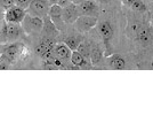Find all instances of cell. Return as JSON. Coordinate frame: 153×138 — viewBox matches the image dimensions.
Listing matches in <instances>:
<instances>
[{
    "mask_svg": "<svg viewBox=\"0 0 153 138\" xmlns=\"http://www.w3.org/2000/svg\"><path fill=\"white\" fill-rule=\"evenodd\" d=\"M22 24V29L25 31L26 33H38L41 32L42 28H44V20L38 16H33L30 14H25L23 21L21 22Z\"/></svg>",
    "mask_w": 153,
    "mask_h": 138,
    "instance_id": "1",
    "label": "cell"
},
{
    "mask_svg": "<svg viewBox=\"0 0 153 138\" xmlns=\"http://www.w3.org/2000/svg\"><path fill=\"white\" fill-rule=\"evenodd\" d=\"M49 7H51V2L48 0H32L31 4L26 8V11H27V14L42 19L48 15Z\"/></svg>",
    "mask_w": 153,
    "mask_h": 138,
    "instance_id": "2",
    "label": "cell"
},
{
    "mask_svg": "<svg viewBox=\"0 0 153 138\" xmlns=\"http://www.w3.org/2000/svg\"><path fill=\"white\" fill-rule=\"evenodd\" d=\"M131 30L135 35V38L143 45H146L152 40V33L150 31L149 26H145L144 23L136 22L131 26Z\"/></svg>",
    "mask_w": 153,
    "mask_h": 138,
    "instance_id": "3",
    "label": "cell"
},
{
    "mask_svg": "<svg viewBox=\"0 0 153 138\" xmlns=\"http://www.w3.org/2000/svg\"><path fill=\"white\" fill-rule=\"evenodd\" d=\"M96 23H97V16L79 15L74 21V26L79 32H87L96 26Z\"/></svg>",
    "mask_w": 153,
    "mask_h": 138,
    "instance_id": "4",
    "label": "cell"
},
{
    "mask_svg": "<svg viewBox=\"0 0 153 138\" xmlns=\"http://www.w3.org/2000/svg\"><path fill=\"white\" fill-rule=\"evenodd\" d=\"M25 9L21 8V7L14 6L9 7L6 9V14H5V19L6 22L9 23H16V24H21V22L23 21L24 16H25Z\"/></svg>",
    "mask_w": 153,
    "mask_h": 138,
    "instance_id": "5",
    "label": "cell"
},
{
    "mask_svg": "<svg viewBox=\"0 0 153 138\" xmlns=\"http://www.w3.org/2000/svg\"><path fill=\"white\" fill-rule=\"evenodd\" d=\"M49 20L54 23V26H56V29H62V26L64 24L63 17H62V7L57 5V4H53L49 7V11H48V15Z\"/></svg>",
    "mask_w": 153,
    "mask_h": 138,
    "instance_id": "6",
    "label": "cell"
},
{
    "mask_svg": "<svg viewBox=\"0 0 153 138\" xmlns=\"http://www.w3.org/2000/svg\"><path fill=\"white\" fill-rule=\"evenodd\" d=\"M76 9L79 15H91L97 16L98 14V5L93 0H85L76 5Z\"/></svg>",
    "mask_w": 153,
    "mask_h": 138,
    "instance_id": "7",
    "label": "cell"
},
{
    "mask_svg": "<svg viewBox=\"0 0 153 138\" xmlns=\"http://www.w3.org/2000/svg\"><path fill=\"white\" fill-rule=\"evenodd\" d=\"M21 33H22V28L16 23L7 22V24L2 29V36L6 40L16 39L21 36Z\"/></svg>",
    "mask_w": 153,
    "mask_h": 138,
    "instance_id": "8",
    "label": "cell"
},
{
    "mask_svg": "<svg viewBox=\"0 0 153 138\" xmlns=\"http://www.w3.org/2000/svg\"><path fill=\"white\" fill-rule=\"evenodd\" d=\"M98 32L101 35V37H102V39L104 40V43H105V45H106V48H108V44H110V41L112 39V37H113V28L111 26V23L108 22V21H103L101 22L100 24H98Z\"/></svg>",
    "mask_w": 153,
    "mask_h": 138,
    "instance_id": "9",
    "label": "cell"
},
{
    "mask_svg": "<svg viewBox=\"0 0 153 138\" xmlns=\"http://www.w3.org/2000/svg\"><path fill=\"white\" fill-rule=\"evenodd\" d=\"M78 16H79V13H78L76 4L71 2L70 5L62 8V17H63L64 23H74Z\"/></svg>",
    "mask_w": 153,
    "mask_h": 138,
    "instance_id": "10",
    "label": "cell"
},
{
    "mask_svg": "<svg viewBox=\"0 0 153 138\" xmlns=\"http://www.w3.org/2000/svg\"><path fill=\"white\" fill-rule=\"evenodd\" d=\"M53 43L49 39H44L37 47H36V52L39 55L44 57V58H51V53L53 52Z\"/></svg>",
    "mask_w": 153,
    "mask_h": 138,
    "instance_id": "11",
    "label": "cell"
},
{
    "mask_svg": "<svg viewBox=\"0 0 153 138\" xmlns=\"http://www.w3.org/2000/svg\"><path fill=\"white\" fill-rule=\"evenodd\" d=\"M108 63L111 68L117 70H121L126 68V60L120 54H111L108 58Z\"/></svg>",
    "mask_w": 153,
    "mask_h": 138,
    "instance_id": "12",
    "label": "cell"
},
{
    "mask_svg": "<svg viewBox=\"0 0 153 138\" xmlns=\"http://www.w3.org/2000/svg\"><path fill=\"white\" fill-rule=\"evenodd\" d=\"M53 53H54V55L56 58H58V59L70 60L72 51L65 44H58V45H56L53 48Z\"/></svg>",
    "mask_w": 153,
    "mask_h": 138,
    "instance_id": "13",
    "label": "cell"
},
{
    "mask_svg": "<svg viewBox=\"0 0 153 138\" xmlns=\"http://www.w3.org/2000/svg\"><path fill=\"white\" fill-rule=\"evenodd\" d=\"M70 60H71V62H72V65L78 67V68H85V67H88V63H87V61H88V60L86 59L82 54H80L76 50L72 51Z\"/></svg>",
    "mask_w": 153,
    "mask_h": 138,
    "instance_id": "14",
    "label": "cell"
},
{
    "mask_svg": "<svg viewBox=\"0 0 153 138\" xmlns=\"http://www.w3.org/2000/svg\"><path fill=\"white\" fill-rule=\"evenodd\" d=\"M103 58V51L102 48L98 45H95L93 47H90V55L89 60L91 61L93 65H97Z\"/></svg>",
    "mask_w": 153,
    "mask_h": 138,
    "instance_id": "15",
    "label": "cell"
},
{
    "mask_svg": "<svg viewBox=\"0 0 153 138\" xmlns=\"http://www.w3.org/2000/svg\"><path fill=\"white\" fill-rule=\"evenodd\" d=\"M80 41H81L80 37H76V36H70V37H68V38L65 39V45L68 46L71 51H74V50H76V47L79 46Z\"/></svg>",
    "mask_w": 153,
    "mask_h": 138,
    "instance_id": "16",
    "label": "cell"
},
{
    "mask_svg": "<svg viewBox=\"0 0 153 138\" xmlns=\"http://www.w3.org/2000/svg\"><path fill=\"white\" fill-rule=\"evenodd\" d=\"M76 51L80 53V54H82L83 57H85L87 60H89L90 46H89V44H88V43H86V41H80L79 46L76 47Z\"/></svg>",
    "mask_w": 153,
    "mask_h": 138,
    "instance_id": "17",
    "label": "cell"
},
{
    "mask_svg": "<svg viewBox=\"0 0 153 138\" xmlns=\"http://www.w3.org/2000/svg\"><path fill=\"white\" fill-rule=\"evenodd\" d=\"M130 7L134 9L135 12H138V13H145L147 11V7L144 2V0H134L131 2Z\"/></svg>",
    "mask_w": 153,
    "mask_h": 138,
    "instance_id": "18",
    "label": "cell"
},
{
    "mask_svg": "<svg viewBox=\"0 0 153 138\" xmlns=\"http://www.w3.org/2000/svg\"><path fill=\"white\" fill-rule=\"evenodd\" d=\"M17 50H19L17 45H10L9 46V47L6 50V54L8 55V58H14V57L17 54Z\"/></svg>",
    "mask_w": 153,
    "mask_h": 138,
    "instance_id": "19",
    "label": "cell"
},
{
    "mask_svg": "<svg viewBox=\"0 0 153 138\" xmlns=\"http://www.w3.org/2000/svg\"><path fill=\"white\" fill-rule=\"evenodd\" d=\"M32 0H14V2H15V5L16 6L21 7V8H23V9H25L29 7V5L31 4Z\"/></svg>",
    "mask_w": 153,
    "mask_h": 138,
    "instance_id": "20",
    "label": "cell"
},
{
    "mask_svg": "<svg viewBox=\"0 0 153 138\" xmlns=\"http://www.w3.org/2000/svg\"><path fill=\"white\" fill-rule=\"evenodd\" d=\"M0 5L4 7L5 9H7V8H9V7L14 6L15 2H14V0H0Z\"/></svg>",
    "mask_w": 153,
    "mask_h": 138,
    "instance_id": "21",
    "label": "cell"
},
{
    "mask_svg": "<svg viewBox=\"0 0 153 138\" xmlns=\"http://www.w3.org/2000/svg\"><path fill=\"white\" fill-rule=\"evenodd\" d=\"M70 4H71V0H58L57 1V5H59L62 8L68 6V5H70Z\"/></svg>",
    "mask_w": 153,
    "mask_h": 138,
    "instance_id": "22",
    "label": "cell"
},
{
    "mask_svg": "<svg viewBox=\"0 0 153 138\" xmlns=\"http://www.w3.org/2000/svg\"><path fill=\"white\" fill-rule=\"evenodd\" d=\"M122 1H123V2L126 4V5H128V6H130V5H131V2H133L134 0H122Z\"/></svg>",
    "mask_w": 153,
    "mask_h": 138,
    "instance_id": "23",
    "label": "cell"
},
{
    "mask_svg": "<svg viewBox=\"0 0 153 138\" xmlns=\"http://www.w3.org/2000/svg\"><path fill=\"white\" fill-rule=\"evenodd\" d=\"M82 1H85V0H74V1H73V4H76V5H78V4L82 2Z\"/></svg>",
    "mask_w": 153,
    "mask_h": 138,
    "instance_id": "24",
    "label": "cell"
},
{
    "mask_svg": "<svg viewBox=\"0 0 153 138\" xmlns=\"http://www.w3.org/2000/svg\"><path fill=\"white\" fill-rule=\"evenodd\" d=\"M49 2H51V5H53V4H57L58 0H48Z\"/></svg>",
    "mask_w": 153,
    "mask_h": 138,
    "instance_id": "25",
    "label": "cell"
},
{
    "mask_svg": "<svg viewBox=\"0 0 153 138\" xmlns=\"http://www.w3.org/2000/svg\"><path fill=\"white\" fill-rule=\"evenodd\" d=\"M101 2H104V4H108V2H110L111 0H100Z\"/></svg>",
    "mask_w": 153,
    "mask_h": 138,
    "instance_id": "26",
    "label": "cell"
},
{
    "mask_svg": "<svg viewBox=\"0 0 153 138\" xmlns=\"http://www.w3.org/2000/svg\"><path fill=\"white\" fill-rule=\"evenodd\" d=\"M151 20H152V22H153V8H152V11H151Z\"/></svg>",
    "mask_w": 153,
    "mask_h": 138,
    "instance_id": "27",
    "label": "cell"
}]
</instances>
